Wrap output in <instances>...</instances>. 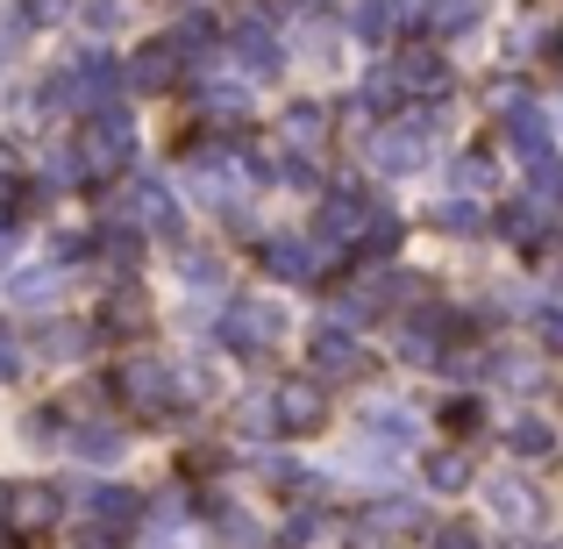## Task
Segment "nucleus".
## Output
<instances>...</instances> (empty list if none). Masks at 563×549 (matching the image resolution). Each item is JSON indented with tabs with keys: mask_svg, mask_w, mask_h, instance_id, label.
Wrapping results in <instances>:
<instances>
[{
	"mask_svg": "<svg viewBox=\"0 0 563 549\" xmlns=\"http://www.w3.org/2000/svg\"><path fill=\"white\" fill-rule=\"evenodd\" d=\"M114 393H122L129 414H143V421H165L172 399H179V371L157 364V358H129L122 371H114Z\"/></svg>",
	"mask_w": 563,
	"mask_h": 549,
	"instance_id": "f257e3e1",
	"label": "nucleus"
},
{
	"mask_svg": "<svg viewBox=\"0 0 563 549\" xmlns=\"http://www.w3.org/2000/svg\"><path fill=\"white\" fill-rule=\"evenodd\" d=\"M442 114H413V122H393L378 129L372 143H364V157H372V172H385V179H407V172L428 165V129H435Z\"/></svg>",
	"mask_w": 563,
	"mask_h": 549,
	"instance_id": "f03ea898",
	"label": "nucleus"
},
{
	"mask_svg": "<svg viewBox=\"0 0 563 549\" xmlns=\"http://www.w3.org/2000/svg\"><path fill=\"white\" fill-rule=\"evenodd\" d=\"M278 336H286V315H278L272 300H243V307H229V321H221V343H229L235 358H264Z\"/></svg>",
	"mask_w": 563,
	"mask_h": 549,
	"instance_id": "7ed1b4c3",
	"label": "nucleus"
},
{
	"mask_svg": "<svg viewBox=\"0 0 563 549\" xmlns=\"http://www.w3.org/2000/svg\"><path fill=\"white\" fill-rule=\"evenodd\" d=\"M57 514H65V485H14L0 521H8L14 536H43V528H57Z\"/></svg>",
	"mask_w": 563,
	"mask_h": 549,
	"instance_id": "20e7f679",
	"label": "nucleus"
},
{
	"mask_svg": "<svg viewBox=\"0 0 563 549\" xmlns=\"http://www.w3.org/2000/svg\"><path fill=\"white\" fill-rule=\"evenodd\" d=\"M372 215H378V207L364 200V193H329V200H321V221H314V250H335V243L357 250V235H364Z\"/></svg>",
	"mask_w": 563,
	"mask_h": 549,
	"instance_id": "39448f33",
	"label": "nucleus"
},
{
	"mask_svg": "<svg viewBox=\"0 0 563 549\" xmlns=\"http://www.w3.org/2000/svg\"><path fill=\"white\" fill-rule=\"evenodd\" d=\"M129 86H136V94H172V86H179V43L172 36L143 43V51L129 57Z\"/></svg>",
	"mask_w": 563,
	"mask_h": 549,
	"instance_id": "423d86ee",
	"label": "nucleus"
},
{
	"mask_svg": "<svg viewBox=\"0 0 563 549\" xmlns=\"http://www.w3.org/2000/svg\"><path fill=\"white\" fill-rule=\"evenodd\" d=\"M86 157H93V165H129V157H136V129H129V114H122V108H100V114H93Z\"/></svg>",
	"mask_w": 563,
	"mask_h": 549,
	"instance_id": "0eeeda50",
	"label": "nucleus"
},
{
	"mask_svg": "<svg viewBox=\"0 0 563 549\" xmlns=\"http://www.w3.org/2000/svg\"><path fill=\"white\" fill-rule=\"evenodd\" d=\"M307 364H314L321 378H357V371H364V350L329 321V329H314V343H307Z\"/></svg>",
	"mask_w": 563,
	"mask_h": 549,
	"instance_id": "6e6552de",
	"label": "nucleus"
},
{
	"mask_svg": "<svg viewBox=\"0 0 563 549\" xmlns=\"http://www.w3.org/2000/svg\"><path fill=\"white\" fill-rule=\"evenodd\" d=\"M485 499H493V514L507 528H536L542 521V493L528 479H493V485H485Z\"/></svg>",
	"mask_w": 563,
	"mask_h": 549,
	"instance_id": "1a4fd4ad",
	"label": "nucleus"
},
{
	"mask_svg": "<svg viewBox=\"0 0 563 549\" xmlns=\"http://www.w3.org/2000/svg\"><path fill=\"white\" fill-rule=\"evenodd\" d=\"M550 143H556V129L542 122V108H514V122H507V151L514 157H528V165H550Z\"/></svg>",
	"mask_w": 563,
	"mask_h": 549,
	"instance_id": "9d476101",
	"label": "nucleus"
},
{
	"mask_svg": "<svg viewBox=\"0 0 563 549\" xmlns=\"http://www.w3.org/2000/svg\"><path fill=\"white\" fill-rule=\"evenodd\" d=\"M264 272L300 286V278L321 272V257H314V243H300V235H272V243H264Z\"/></svg>",
	"mask_w": 563,
	"mask_h": 549,
	"instance_id": "9b49d317",
	"label": "nucleus"
},
{
	"mask_svg": "<svg viewBox=\"0 0 563 549\" xmlns=\"http://www.w3.org/2000/svg\"><path fill=\"white\" fill-rule=\"evenodd\" d=\"M393 79H407V94H450V65H442L428 43L399 51V72H393Z\"/></svg>",
	"mask_w": 563,
	"mask_h": 549,
	"instance_id": "f8f14e48",
	"label": "nucleus"
},
{
	"mask_svg": "<svg viewBox=\"0 0 563 549\" xmlns=\"http://www.w3.org/2000/svg\"><path fill=\"white\" fill-rule=\"evenodd\" d=\"M229 51L243 57L257 79H272V72H278V43H272V29H264V22H235L229 29Z\"/></svg>",
	"mask_w": 563,
	"mask_h": 549,
	"instance_id": "ddd939ff",
	"label": "nucleus"
},
{
	"mask_svg": "<svg viewBox=\"0 0 563 549\" xmlns=\"http://www.w3.org/2000/svg\"><path fill=\"white\" fill-rule=\"evenodd\" d=\"M321 414H329V399H321V385H286V393H278V421L292 428V436H307V428H321Z\"/></svg>",
	"mask_w": 563,
	"mask_h": 549,
	"instance_id": "4468645a",
	"label": "nucleus"
},
{
	"mask_svg": "<svg viewBox=\"0 0 563 549\" xmlns=\"http://www.w3.org/2000/svg\"><path fill=\"white\" fill-rule=\"evenodd\" d=\"M129 215L151 221V229H165V235H179V207H172L165 179H136V193H129Z\"/></svg>",
	"mask_w": 563,
	"mask_h": 549,
	"instance_id": "2eb2a0df",
	"label": "nucleus"
},
{
	"mask_svg": "<svg viewBox=\"0 0 563 549\" xmlns=\"http://www.w3.org/2000/svg\"><path fill=\"white\" fill-rule=\"evenodd\" d=\"M364 436L399 450V442H413V414L399 407V399H364Z\"/></svg>",
	"mask_w": 563,
	"mask_h": 549,
	"instance_id": "dca6fc26",
	"label": "nucleus"
},
{
	"mask_svg": "<svg viewBox=\"0 0 563 549\" xmlns=\"http://www.w3.org/2000/svg\"><path fill=\"white\" fill-rule=\"evenodd\" d=\"M286 143L292 151H321V143H329V108H321V100H292L286 108Z\"/></svg>",
	"mask_w": 563,
	"mask_h": 549,
	"instance_id": "f3484780",
	"label": "nucleus"
},
{
	"mask_svg": "<svg viewBox=\"0 0 563 549\" xmlns=\"http://www.w3.org/2000/svg\"><path fill=\"white\" fill-rule=\"evenodd\" d=\"M413 14V0H364L357 14H350V36H364V43H378V36H393L399 22Z\"/></svg>",
	"mask_w": 563,
	"mask_h": 549,
	"instance_id": "a211bd4d",
	"label": "nucleus"
},
{
	"mask_svg": "<svg viewBox=\"0 0 563 549\" xmlns=\"http://www.w3.org/2000/svg\"><path fill=\"white\" fill-rule=\"evenodd\" d=\"M421 22L435 29V36H464V29H478V22H485V0H428Z\"/></svg>",
	"mask_w": 563,
	"mask_h": 549,
	"instance_id": "6ab92c4d",
	"label": "nucleus"
},
{
	"mask_svg": "<svg viewBox=\"0 0 563 549\" xmlns=\"http://www.w3.org/2000/svg\"><path fill=\"white\" fill-rule=\"evenodd\" d=\"M235 428H243L250 442L278 436V428H286V421H278V393H243V399H235Z\"/></svg>",
	"mask_w": 563,
	"mask_h": 549,
	"instance_id": "aec40b11",
	"label": "nucleus"
},
{
	"mask_svg": "<svg viewBox=\"0 0 563 549\" xmlns=\"http://www.w3.org/2000/svg\"><path fill=\"white\" fill-rule=\"evenodd\" d=\"M71 450H79L86 464H122V428L114 421H86V428H71Z\"/></svg>",
	"mask_w": 563,
	"mask_h": 549,
	"instance_id": "412c9836",
	"label": "nucleus"
},
{
	"mask_svg": "<svg viewBox=\"0 0 563 549\" xmlns=\"http://www.w3.org/2000/svg\"><path fill=\"white\" fill-rule=\"evenodd\" d=\"M86 514H93L100 528H114V521L136 514V493H129V485H86Z\"/></svg>",
	"mask_w": 563,
	"mask_h": 549,
	"instance_id": "4be33fe9",
	"label": "nucleus"
},
{
	"mask_svg": "<svg viewBox=\"0 0 563 549\" xmlns=\"http://www.w3.org/2000/svg\"><path fill=\"white\" fill-rule=\"evenodd\" d=\"M393 250H399V215H385V207H378V215L364 221V235H357V257L364 264H385Z\"/></svg>",
	"mask_w": 563,
	"mask_h": 549,
	"instance_id": "5701e85b",
	"label": "nucleus"
},
{
	"mask_svg": "<svg viewBox=\"0 0 563 549\" xmlns=\"http://www.w3.org/2000/svg\"><path fill=\"white\" fill-rule=\"evenodd\" d=\"M57 286H65V264H57V257H51V264H43V272H14V278H8V300H22V307H36V300H51V293H57Z\"/></svg>",
	"mask_w": 563,
	"mask_h": 549,
	"instance_id": "b1692460",
	"label": "nucleus"
},
{
	"mask_svg": "<svg viewBox=\"0 0 563 549\" xmlns=\"http://www.w3.org/2000/svg\"><path fill=\"white\" fill-rule=\"evenodd\" d=\"M421 479L435 485V493H464V485H471V464H464V450H435V457L421 464Z\"/></svg>",
	"mask_w": 563,
	"mask_h": 549,
	"instance_id": "393cba45",
	"label": "nucleus"
},
{
	"mask_svg": "<svg viewBox=\"0 0 563 549\" xmlns=\"http://www.w3.org/2000/svg\"><path fill=\"white\" fill-rule=\"evenodd\" d=\"M43 172H51L57 186H79L86 172H93V157H86L79 143H51V157H43Z\"/></svg>",
	"mask_w": 563,
	"mask_h": 549,
	"instance_id": "a878e982",
	"label": "nucleus"
},
{
	"mask_svg": "<svg viewBox=\"0 0 563 549\" xmlns=\"http://www.w3.org/2000/svg\"><path fill=\"white\" fill-rule=\"evenodd\" d=\"M507 442H514V457H550V450H556L550 421H536V414H521V421L507 428Z\"/></svg>",
	"mask_w": 563,
	"mask_h": 549,
	"instance_id": "bb28decb",
	"label": "nucleus"
},
{
	"mask_svg": "<svg viewBox=\"0 0 563 549\" xmlns=\"http://www.w3.org/2000/svg\"><path fill=\"white\" fill-rule=\"evenodd\" d=\"M192 100H200V108H214V114H229V108L243 114V108H250V86H243V79H235V86H229V79H214V86H200Z\"/></svg>",
	"mask_w": 563,
	"mask_h": 549,
	"instance_id": "cd10ccee",
	"label": "nucleus"
},
{
	"mask_svg": "<svg viewBox=\"0 0 563 549\" xmlns=\"http://www.w3.org/2000/svg\"><path fill=\"white\" fill-rule=\"evenodd\" d=\"M14 8L29 14V29H65V14L79 8V0H14Z\"/></svg>",
	"mask_w": 563,
	"mask_h": 549,
	"instance_id": "c85d7f7f",
	"label": "nucleus"
},
{
	"mask_svg": "<svg viewBox=\"0 0 563 549\" xmlns=\"http://www.w3.org/2000/svg\"><path fill=\"white\" fill-rule=\"evenodd\" d=\"M478 421H485V414H478V399H450V407H442V428H450L456 442H471V436H478Z\"/></svg>",
	"mask_w": 563,
	"mask_h": 549,
	"instance_id": "c756f323",
	"label": "nucleus"
},
{
	"mask_svg": "<svg viewBox=\"0 0 563 549\" xmlns=\"http://www.w3.org/2000/svg\"><path fill=\"white\" fill-rule=\"evenodd\" d=\"M456 193L485 200V193H493V165H485V157H456Z\"/></svg>",
	"mask_w": 563,
	"mask_h": 549,
	"instance_id": "7c9ffc66",
	"label": "nucleus"
},
{
	"mask_svg": "<svg viewBox=\"0 0 563 549\" xmlns=\"http://www.w3.org/2000/svg\"><path fill=\"white\" fill-rule=\"evenodd\" d=\"M86 343H93V329H71V321L65 329H43V350H51V358H79Z\"/></svg>",
	"mask_w": 563,
	"mask_h": 549,
	"instance_id": "2f4dec72",
	"label": "nucleus"
},
{
	"mask_svg": "<svg viewBox=\"0 0 563 549\" xmlns=\"http://www.w3.org/2000/svg\"><path fill=\"white\" fill-rule=\"evenodd\" d=\"M507 235H514V243H536V235H542V207L536 200L507 207Z\"/></svg>",
	"mask_w": 563,
	"mask_h": 549,
	"instance_id": "473e14b6",
	"label": "nucleus"
},
{
	"mask_svg": "<svg viewBox=\"0 0 563 549\" xmlns=\"http://www.w3.org/2000/svg\"><path fill=\"white\" fill-rule=\"evenodd\" d=\"M478 221H485V207H478V200H464V193H456V200L442 207V229H450V235H456V229L471 235V229H478Z\"/></svg>",
	"mask_w": 563,
	"mask_h": 549,
	"instance_id": "72a5a7b5",
	"label": "nucleus"
},
{
	"mask_svg": "<svg viewBox=\"0 0 563 549\" xmlns=\"http://www.w3.org/2000/svg\"><path fill=\"white\" fill-rule=\"evenodd\" d=\"M179 272L192 278V286H214V278H221V272H214V257H207V250H179Z\"/></svg>",
	"mask_w": 563,
	"mask_h": 549,
	"instance_id": "f704fd0d",
	"label": "nucleus"
},
{
	"mask_svg": "<svg viewBox=\"0 0 563 549\" xmlns=\"http://www.w3.org/2000/svg\"><path fill=\"white\" fill-rule=\"evenodd\" d=\"M114 22H122V0H86V29H100V36H108Z\"/></svg>",
	"mask_w": 563,
	"mask_h": 549,
	"instance_id": "c9c22d12",
	"label": "nucleus"
},
{
	"mask_svg": "<svg viewBox=\"0 0 563 549\" xmlns=\"http://www.w3.org/2000/svg\"><path fill=\"white\" fill-rule=\"evenodd\" d=\"M536 336H542V343H550L556 358H563V307H542V315H536Z\"/></svg>",
	"mask_w": 563,
	"mask_h": 549,
	"instance_id": "e433bc0d",
	"label": "nucleus"
},
{
	"mask_svg": "<svg viewBox=\"0 0 563 549\" xmlns=\"http://www.w3.org/2000/svg\"><path fill=\"white\" fill-rule=\"evenodd\" d=\"M71 549H122V536H114V528H86V536L71 542Z\"/></svg>",
	"mask_w": 563,
	"mask_h": 549,
	"instance_id": "4c0bfd02",
	"label": "nucleus"
},
{
	"mask_svg": "<svg viewBox=\"0 0 563 549\" xmlns=\"http://www.w3.org/2000/svg\"><path fill=\"white\" fill-rule=\"evenodd\" d=\"M0 378H22V350L8 343V329H0Z\"/></svg>",
	"mask_w": 563,
	"mask_h": 549,
	"instance_id": "58836bf2",
	"label": "nucleus"
},
{
	"mask_svg": "<svg viewBox=\"0 0 563 549\" xmlns=\"http://www.w3.org/2000/svg\"><path fill=\"white\" fill-rule=\"evenodd\" d=\"M435 549H478V536H471V528H442Z\"/></svg>",
	"mask_w": 563,
	"mask_h": 549,
	"instance_id": "ea45409f",
	"label": "nucleus"
},
{
	"mask_svg": "<svg viewBox=\"0 0 563 549\" xmlns=\"http://www.w3.org/2000/svg\"><path fill=\"white\" fill-rule=\"evenodd\" d=\"M8 94H14V79H8V57H0V108H8Z\"/></svg>",
	"mask_w": 563,
	"mask_h": 549,
	"instance_id": "a19ab883",
	"label": "nucleus"
},
{
	"mask_svg": "<svg viewBox=\"0 0 563 549\" xmlns=\"http://www.w3.org/2000/svg\"><path fill=\"white\" fill-rule=\"evenodd\" d=\"M0 172H14V143L8 136H0Z\"/></svg>",
	"mask_w": 563,
	"mask_h": 549,
	"instance_id": "79ce46f5",
	"label": "nucleus"
}]
</instances>
